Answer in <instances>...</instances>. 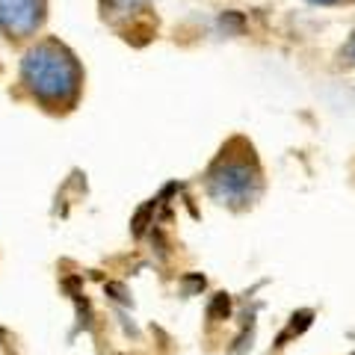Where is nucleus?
<instances>
[{"label":"nucleus","instance_id":"nucleus-3","mask_svg":"<svg viewBox=\"0 0 355 355\" xmlns=\"http://www.w3.org/2000/svg\"><path fill=\"white\" fill-rule=\"evenodd\" d=\"M44 0H0V30L15 39L33 36L42 24Z\"/></svg>","mask_w":355,"mask_h":355},{"label":"nucleus","instance_id":"nucleus-5","mask_svg":"<svg viewBox=\"0 0 355 355\" xmlns=\"http://www.w3.org/2000/svg\"><path fill=\"white\" fill-rule=\"evenodd\" d=\"M311 3H338V0H311Z\"/></svg>","mask_w":355,"mask_h":355},{"label":"nucleus","instance_id":"nucleus-2","mask_svg":"<svg viewBox=\"0 0 355 355\" xmlns=\"http://www.w3.org/2000/svg\"><path fill=\"white\" fill-rule=\"evenodd\" d=\"M207 187L216 202L231 207H246L261 193V172L252 157H231V154L222 151V157L210 169Z\"/></svg>","mask_w":355,"mask_h":355},{"label":"nucleus","instance_id":"nucleus-4","mask_svg":"<svg viewBox=\"0 0 355 355\" xmlns=\"http://www.w3.org/2000/svg\"><path fill=\"white\" fill-rule=\"evenodd\" d=\"M347 53H349V57L355 60V36H352V42H349V48H347Z\"/></svg>","mask_w":355,"mask_h":355},{"label":"nucleus","instance_id":"nucleus-1","mask_svg":"<svg viewBox=\"0 0 355 355\" xmlns=\"http://www.w3.org/2000/svg\"><path fill=\"white\" fill-rule=\"evenodd\" d=\"M21 80L27 92L48 110H69L80 95L83 71L65 44L44 39L24 53Z\"/></svg>","mask_w":355,"mask_h":355}]
</instances>
